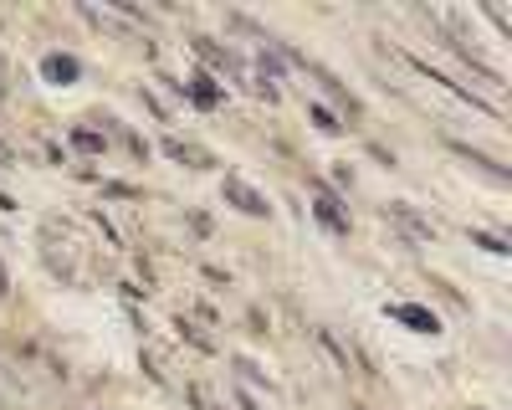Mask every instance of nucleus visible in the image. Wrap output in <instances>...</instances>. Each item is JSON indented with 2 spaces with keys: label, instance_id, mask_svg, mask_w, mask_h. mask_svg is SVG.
Returning <instances> with one entry per match:
<instances>
[{
  "label": "nucleus",
  "instance_id": "nucleus-1",
  "mask_svg": "<svg viewBox=\"0 0 512 410\" xmlns=\"http://www.w3.org/2000/svg\"><path fill=\"white\" fill-rule=\"evenodd\" d=\"M313 216L323 221V231L349 236V211H344V200H338V190H328L323 180H313Z\"/></svg>",
  "mask_w": 512,
  "mask_h": 410
},
{
  "label": "nucleus",
  "instance_id": "nucleus-2",
  "mask_svg": "<svg viewBox=\"0 0 512 410\" xmlns=\"http://www.w3.org/2000/svg\"><path fill=\"white\" fill-rule=\"evenodd\" d=\"M221 195H226V205H236L241 216H256V221H267V216H272L267 195H262V190H251V185H246V180H236V175H226V180H221Z\"/></svg>",
  "mask_w": 512,
  "mask_h": 410
},
{
  "label": "nucleus",
  "instance_id": "nucleus-3",
  "mask_svg": "<svg viewBox=\"0 0 512 410\" xmlns=\"http://www.w3.org/2000/svg\"><path fill=\"white\" fill-rule=\"evenodd\" d=\"M384 313H390L395 323H405L410 328V334H441V318L431 313V308H420V303H390V308H384Z\"/></svg>",
  "mask_w": 512,
  "mask_h": 410
},
{
  "label": "nucleus",
  "instance_id": "nucleus-4",
  "mask_svg": "<svg viewBox=\"0 0 512 410\" xmlns=\"http://www.w3.org/2000/svg\"><path fill=\"white\" fill-rule=\"evenodd\" d=\"M190 47L210 62V67H216V72H231V77H246V62L231 52V47H216V41H210V36H190Z\"/></svg>",
  "mask_w": 512,
  "mask_h": 410
},
{
  "label": "nucleus",
  "instance_id": "nucleus-5",
  "mask_svg": "<svg viewBox=\"0 0 512 410\" xmlns=\"http://www.w3.org/2000/svg\"><path fill=\"white\" fill-rule=\"evenodd\" d=\"M41 77H47L52 88H72V82L82 77V62L67 57V52H47V57H41Z\"/></svg>",
  "mask_w": 512,
  "mask_h": 410
},
{
  "label": "nucleus",
  "instance_id": "nucleus-6",
  "mask_svg": "<svg viewBox=\"0 0 512 410\" xmlns=\"http://www.w3.org/2000/svg\"><path fill=\"white\" fill-rule=\"evenodd\" d=\"M175 88H180L195 108H216V103H221V88H216V82H210L205 72H195L190 82H175Z\"/></svg>",
  "mask_w": 512,
  "mask_h": 410
},
{
  "label": "nucleus",
  "instance_id": "nucleus-7",
  "mask_svg": "<svg viewBox=\"0 0 512 410\" xmlns=\"http://www.w3.org/2000/svg\"><path fill=\"white\" fill-rule=\"evenodd\" d=\"M164 154L175 159V164H190V170H210V164H216L200 144H185V139H164Z\"/></svg>",
  "mask_w": 512,
  "mask_h": 410
},
{
  "label": "nucleus",
  "instance_id": "nucleus-8",
  "mask_svg": "<svg viewBox=\"0 0 512 410\" xmlns=\"http://www.w3.org/2000/svg\"><path fill=\"white\" fill-rule=\"evenodd\" d=\"M451 154H461L466 164H477V170H482L487 180H497V185H507V180H512V175L502 170V164H497V159H487V154H477V149H466V144H456V139H451Z\"/></svg>",
  "mask_w": 512,
  "mask_h": 410
},
{
  "label": "nucleus",
  "instance_id": "nucleus-9",
  "mask_svg": "<svg viewBox=\"0 0 512 410\" xmlns=\"http://www.w3.org/2000/svg\"><path fill=\"white\" fill-rule=\"evenodd\" d=\"M390 216H395V221H400V226H405L415 241H431V236H436V226H431V221H420V216L410 211L405 200H390Z\"/></svg>",
  "mask_w": 512,
  "mask_h": 410
},
{
  "label": "nucleus",
  "instance_id": "nucleus-10",
  "mask_svg": "<svg viewBox=\"0 0 512 410\" xmlns=\"http://www.w3.org/2000/svg\"><path fill=\"white\" fill-rule=\"evenodd\" d=\"M72 144H77L82 154H103V149H108V139H103L98 129H72Z\"/></svg>",
  "mask_w": 512,
  "mask_h": 410
},
{
  "label": "nucleus",
  "instance_id": "nucleus-11",
  "mask_svg": "<svg viewBox=\"0 0 512 410\" xmlns=\"http://www.w3.org/2000/svg\"><path fill=\"white\" fill-rule=\"evenodd\" d=\"M308 118L318 123L323 134H344V123H338V118H333V108H323V103H308Z\"/></svg>",
  "mask_w": 512,
  "mask_h": 410
},
{
  "label": "nucleus",
  "instance_id": "nucleus-12",
  "mask_svg": "<svg viewBox=\"0 0 512 410\" xmlns=\"http://www.w3.org/2000/svg\"><path fill=\"white\" fill-rule=\"evenodd\" d=\"M472 246H487L492 257H507V252H512V246H507L502 236H492V231H472Z\"/></svg>",
  "mask_w": 512,
  "mask_h": 410
},
{
  "label": "nucleus",
  "instance_id": "nucleus-13",
  "mask_svg": "<svg viewBox=\"0 0 512 410\" xmlns=\"http://www.w3.org/2000/svg\"><path fill=\"white\" fill-rule=\"evenodd\" d=\"M0 164H16V154H11V144L0 139Z\"/></svg>",
  "mask_w": 512,
  "mask_h": 410
},
{
  "label": "nucleus",
  "instance_id": "nucleus-14",
  "mask_svg": "<svg viewBox=\"0 0 512 410\" xmlns=\"http://www.w3.org/2000/svg\"><path fill=\"white\" fill-rule=\"evenodd\" d=\"M241 410H256V405H251V400H246V395H241Z\"/></svg>",
  "mask_w": 512,
  "mask_h": 410
}]
</instances>
